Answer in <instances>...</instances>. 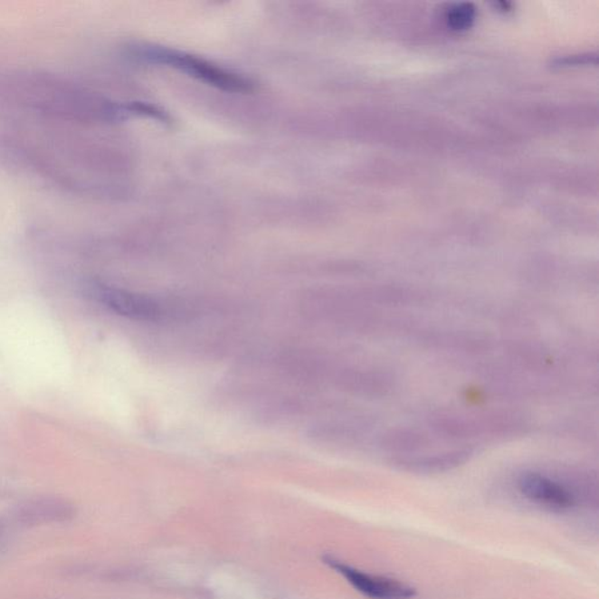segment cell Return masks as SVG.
<instances>
[{
    "label": "cell",
    "mask_w": 599,
    "mask_h": 599,
    "mask_svg": "<svg viewBox=\"0 0 599 599\" xmlns=\"http://www.w3.org/2000/svg\"><path fill=\"white\" fill-rule=\"evenodd\" d=\"M2 530H3V525L2 523H0V533H2Z\"/></svg>",
    "instance_id": "cell-9"
},
{
    "label": "cell",
    "mask_w": 599,
    "mask_h": 599,
    "mask_svg": "<svg viewBox=\"0 0 599 599\" xmlns=\"http://www.w3.org/2000/svg\"><path fill=\"white\" fill-rule=\"evenodd\" d=\"M133 55L143 62L176 68L219 90L233 93H250L253 90L254 85L250 80L182 52L165 47L138 46L133 49Z\"/></svg>",
    "instance_id": "cell-1"
},
{
    "label": "cell",
    "mask_w": 599,
    "mask_h": 599,
    "mask_svg": "<svg viewBox=\"0 0 599 599\" xmlns=\"http://www.w3.org/2000/svg\"><path fill=\"white\" fill-rule=\"evenodd\" d=\"M475 9L472 4H457L447 11L446 19L453 30H467L472 25Z\"/></svg>",
    "instance_id": "cell-7"
},
{
    "label": "cell",
    "mask_w": 599,
    "mask_h": 599,
    "mask_svg": "<svg viewBox=\"0 0 599 599\" xmlns=\"http://www.w3.org/2000/svg\"><path fill=\"white\" fill-rule=\"evenodd\" d=\"M518 485L523 497L546 509L566 510L575 505L573 493L561 483L551 480L546 475L535 472L523 473L518 479Z\"/></svg>",
    "instance_id": "cell-4"
},
{
    "label": "cell",
    "mask_w": 599,
    "mask_h": 599,
    "mask_svg": "<svg viewBox=\"0 0 599 599\" xmlns=\"http://www.w3.org/2000/svg\"><path fill=\"white\" fill-rule=\"evenodd\" d=\"M17 520L25 526H43L51 523H62L75 517V509L71 503L59 498H38L20 506Z\"/></svg>",
    "instance_id": "cell-5"
},
{
    "label": "cell",
    "mask_w": 599,
    "mask_h": 599,
    "mask_svg": "<svg viewBox=\"0 0 599 599\" xmlns=\"http://www.w3.org/2000/svg\"><path fill=\"white\" fill-rule=\"evenodd\" d=\"M91 294L108 309L122 317L138 321H157L166 315L165 305L149 295L106 285L95 286Z\"/></svg>",
    "instance_id": "cell-2"
},
{
    "label": "cell",
    "mask_w": 599,
    "mask_h": 599,
    "mask_svg": "<svg viewBox=\"0 0 599 599\" xmlns=\"http://www.w3.org/2000/svg\"><path fill=\"white\" fill-rule=\"evenodd\" d=\"M424 442V438L421 437V434L402 433L390 435L385 445L390 446L393 450H414L423 446Z\"/></svg>",
    "instance_id": "cell-8"
},
{
    "label": "cell",
    "mask_w": 599,
    "mask_h": 599,
    "mask_svg": "<svg viewBox=\"0 0 599 599\" xmlns=\"http://www.w3.org/2000/svg\"><path fill=\"white\" fill-rule=\"evenodd\" d=\"M470 457V451H454V452L433 455V457L401 459L398 465L402 469L414 471V472H442V471L452 470L464 464Z\"/></svg>",
    "instance_id": "cell-6"
},
{
    "label": "cell",
    "mask_w": 599,
    "mask_h": 599,
    "mask_svg": "<svg viewBox=\"0 0 599 599\" xmlns=\"http://www.w3.org/2000/svg\"><path fill=\"white\" fill-rule=\"evenodd\" d=\"M325 562L331 569L345 577L354 589L370 599H413L416 590L405 583L393 580L366 571L354 568L334 557H325Z\"/></svg>",
    "instance_id": "cell-3"
}]
</instances>
